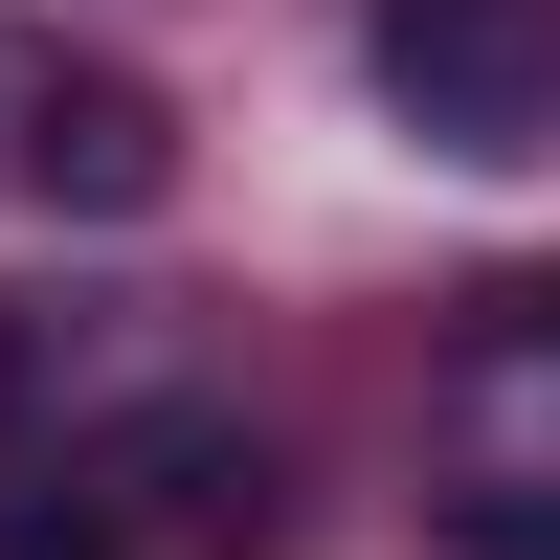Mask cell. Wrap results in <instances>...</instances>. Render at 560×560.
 <instances>
[{
  "instance_id": "1",
  "label": "cell",
  "mask_w": 560,
  "mask_h": 560,
  "mask_svg": "<svg viewBox=\"0 0 560 560\" xmlns=\"http://www.w3.org/2000/svg\"><path fill=\"white\" fill-rule=\"evenodd\" d=\"M359 45L427 158H560V0H382Z\"/></svg>"
},
{
  "instance_id": "2",
  "label": "cell",
  "mask_w": 560,
  "mask_h": 560,
  "mask_svg": "<svg viewBox=\"0 0 560 560\" xmlns=\"http://www.w3.org/2000/svg\"><path fill=\"white\" fill-rule=\"evenodd\" d=\"M23 179H45V202H90V224H135V202L179 179V135H158V90H135V68H45V90H23Z\"/></svg>"
},
{
  "instance_id": "3",
  "label": "cell",
  "mask_w": 560,
  "mask_h": 560,
  "mask_svg": "<svg viewBox=\"0 0 560 560\" xmlns=\"http://www.w3.org/2000/svg\"><path fill=\"white\" fill-rule=\"evenodd\" d=\"M90 493H113V560L135 538H269V448L247 427H135V448H90Z\"/></svg>"
},
{
  "instance_id": "4",
  "label": "cell",
  "mask_w": 560,
  "mask_h": 560,
  "mask_svg": "<svg viewBox=\"0 0 560 560\" xmlns=\"http://www.w3.org/2000/svg\"><path fill=\"white\" fill-rule=\"evenodd\" d=\"M471 382L493 404H560V292H471Z\"/></svg>"
},
{
  "instance_id": "5",
  "label": "cell",
  "mask_w": 560,
  "mask_h": 560,
  "mask_svg": "<svg viewBox=\"0 0 560 560\" xmlns=\"http://www.w3.org/2000/svg\"><path fill=\"white\" fill-rule=\"evenodd\" d=\"M448 560H560V471H471L448 493Z\"/></svg>"
},
{
  "instance_id": "6",
  "label": "cell",
  "mask_w": 560,
  "mask_h": 560,
  "mask_svg": "<svg viewBox=\"0 0 560 560\" xmlns=\"http://www.w3.org/2000/svg\"><path fill=\"white\" fill-rule=\"evenodd\" d=\"M0 560H113V493H90V471H45V493H0Z\"/></svg>"
}]
</instances>
